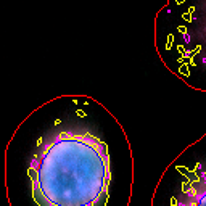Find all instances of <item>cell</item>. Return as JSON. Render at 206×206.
<instances>
[{"mask_svg":"<svg viewBox=\"0 0 206 206\" xmlns=\"http://www.w3.org/2000/svg\"><path fill=\"white\" fill-rule=\"evenodd\" d=\"M10 206H129L134 154L119 119L89 95L42 103L5 150Z\"/></svg>","mask_w":206,"mask_h":206,"instance_id":"1","label":"cell"},{"mask_svg":"<svg viewBox=\"0 0 206 206\" xmlns=\"http://www.w3.org/2000/svg\"><path fill=\"white\" fill-rule=\"evenodd\" d=\"M150 206H206V134L164 167Z\"/></svg>","mask_w":206,"mask_h":206,"instance_id":"2","label":"cell"}]
</instances>
